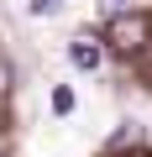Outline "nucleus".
Wrapping results in <instances>:
<instances>
[{
    "mask_svg": "<svg viewBox=\"0 0 152 157\" xmlns=\"http://www.w3.org/2000/svg\"><path fill=\"white\" fill-rule=\"evenodd\" d=\"M126 11V0H100V16H121Z\"/></svg>",
    "mask_w": 152,
    "mask_h": 157,
    "instance_id": "obj_6",
    "label": "nucleus"
},
{
    "mask_svg": "<svg viewBox=\"0 0 152 157\" xmlns=\"http://www.w3.org/2000/svg\"><path fill=\"white\" fill-rule=\"evenodd\" d=\"M147 32H152V21H147V16H136V11L110 16V42H115L121 52H136V47L147 42Z\"/></svg>",
    "mask_w": 152,
    "mask_h": 157,
    "instance_id": "obj_1",
    "label": "nucleus"
},
{
    "mask_svg": "<svg viewBox=\"0 0 152 157\" xmlns=\"http://www.w3.org/2000/svg\"><path fill=\"white\" fill-rule=\"evenodd\" d=\"M11 78H16V73H11V63L0 58V115L11 110Z\"/></svg>",
    "mask_w": 152,
    "mask_h": 157,
    "instance_id": "obj_4",
    "label": "nucleus"
},
{
    "mask_svg": "<svg viewBox=\"0 0 152 157\" xmlns=\"http://www.w3.org/2000/svg\"><path fill=\"white\" fill-rule=\"evenodd\" d=\"M58 6H63V0H32V16H53Z\"/></svg>",
    "mask_w": 152,
    "mask_h": 157,
    "instance_id": "obj_5",
    "label": "nucleus"
},
{
    "mask_svg": "<svg viewBox=\"0 0 152 157\" xmlns=\"http://www.w3.org/2000/svg\"><path fill=\"white\" fill-rule=\"evenodd\" d=\"M73 105H79V94H73L68 84H58V89H53V110H58V115H73Z\"/></svg>",
    "mask_w": 152,
    "mask_h": 157,
    "instance_id": "obj_3",
    "label": "nucleus"
},
{
    "mask_svg": "<svg viewBox=\"0 0 152 157\" xmlns=\"http://www.w3.org/2000/svg\"><path fill=\"white\" fill-rule=\"evenodd\" d=\"M100 58H105V52L95 47V37H73V42H68V63H73V68L95 73V68H100Z\"/></svg>",
    "mask_w": 152,
    "mask_h": 157,
    "instance_id": "obj_2",
    "label": "nucleus"
}]
</instances>
